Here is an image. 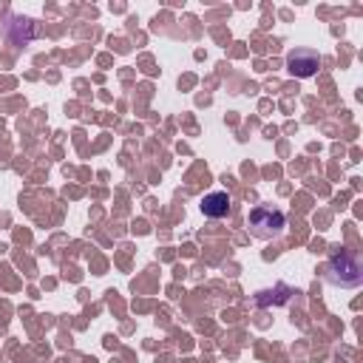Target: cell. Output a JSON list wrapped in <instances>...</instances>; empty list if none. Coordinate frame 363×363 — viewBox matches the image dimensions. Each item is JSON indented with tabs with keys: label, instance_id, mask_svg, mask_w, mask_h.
Here are the masks:
<instances>
[{
	"label": "cell",
	"instance_id": "1",
	"mask_svg": "<svg viewBox=\"0 0 363 363\" xmlns=\"http://www.w3.org/2000/svg\"><path fill=\"white\" fill-rule=\"evenodd\" d=\"M323 275L332 286L340 289H357L363 284V258L352 247H335L326 258Z\"/></svg>",
	"mask_w": 363,
	"mask_h": 363
},
{
	"label": "cell",
	"instance_id": "2",
	"mask_svg": "<svg viewBox=\"0 0 363 363\" xmlns=\"http://www.w3.org/2000/svg\"><path fill=\"white\" fill-rule=\"evenodd\" d=\"M284 227H286L284 210L269 207V204H261V207H252V210H250V230H252V235H258V238H272V235L284 233Z\"/></svg>",
	"mask_w": 363,
	"mask_h": 363
},
{
	"label": "cell",
	"instance_id": "3",
	"mask_svg": "<svg viewBox=\"0 0 363 363\" xmlns=\"http://www.w3.org/2000/svg\"><path fill=\"white\" fill-rule=\"evenodd\" d=\"M286 68H289V74H295V77H301V79L315 77L318 68H320V54L312 51V48H295V51H289V57H286Z\"/></svg>",
	"mask_w": 363,
	"mask_h": 363
},
{
	"label": "cell",
	"instance_id": "4",
	"mask_svg": "<svg viewBox=\"0 0 363 363\" xmlns=\"http://www.w3.org/2000/svg\"><path fill=\"white\" fill-rule=\"evenodd\" d=\"M199 207L207 218H224V216H230V193L227 190H213V193L201 196Z\"/></svg>",
	"mask_w": 363,
	"mask_h": 363
}]
</instances>
